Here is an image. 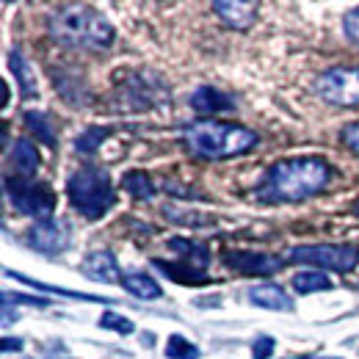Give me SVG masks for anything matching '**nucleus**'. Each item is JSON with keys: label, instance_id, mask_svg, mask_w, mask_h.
<instances>
[{"label": "nucleus", "instance_id": "nucleus-1", "mask_svg": "<svg viewBox=\"0 0 359 359\" xmlns=\"http://www.w3.org/2000/svg\"><path fill=\"white\" fill-rule=\"evenodd\" d=\"M332 182V166L323 158H285L266 172L260 185V199L266 202H302L320 194Z\"/></svg>", "mask_w": 359, "mask_h": 359}, {"label": "nucleus", "instance_id": "nucleus-2", "mask_svg": "<svg viewBox=\"0 0 359 359\" xmlns=\"http://www.w3.org/2000/svg\"><path fill=\"white\" fill-rule=\"evenodd\" d=\"M53 42L75 50H105L114 45V25L91 6H64L47 20Z\"/></svg>", "mask_w": 359, "mask_h": 359}, {"label": "nucleus", "instance_id": "nucleus-3", "mask_svg": "<svg viewBox=\"0 0 359 359\" xmlns=\"http://www.w3.org/2000/svg\"><path fill=\"white\" fill-rule=\"evenodd\" d=\"M182 138L194 155L213 158V161L243 155V152L255 149L260 141L257 133H252L246 128L226 125V122H194L182 130Z\"/></svg>", "mask_w": 359, "mask_h": 359}, {"label": "nucleus", "instance_id": "nucleus-4", "mask_svg": "<svg viewBox=\"0 0 359 359\" xmlns=\"http://www.w3.org/2000/svg\"><path fill=\"white\" fill-rule=\"evenodd\" d=\"M67 196H69L72 208L89 222L102 219L116 202L111 177L102 169H81V172H75L72 177L67 180Z\"/></svg>", "mask_w": 359, "mask_h": 359}, {"label": "nucleus", "instance_id": "nucleus-5", "mask_svg": "<svg viewBox=\"0 0 359 359\" xmlns=\"http://www.w3.org/2000/svg\"><path fill=\"white\" fill-rule=\"evenodd\" d=\"M290 263L318 266L326 271H354L359 266V246L354 243H313V246H293L287 252Z\"/></svg>", "mask_w": 359, "mask_h": 359}, {"label": "nucleus", "instance_id": "nucleus-6", "mask_svg": "<svg viewBox=\"0 0 359 359\" xmlns=\"http://www.w3.org/2000/svg\"><path fill=\"white\" fill-rule=\"evenodd\" d=\"M6 194L8 202L14 205V210H20L22 216H34V219H50V213L55 210V194L50 191L45 182H34V180L8 177L6 180Z\"/></svg>", "mask_w": 359, "mask_h": 359}, {"label": "nucleus", "instance_id": "nucleus-7", "mask_svg": "<svg viewBox=\"0 0 359 359\" xmlns=\"http://www.w3.org/2000/svg\"><path fill=\"white\" fill-rule=\"evenodd\" d=\"M318 97L332 105L354 108L359 105V67H332L315 81Z\"/></svg>", "mask_w": 359, "mask_h": 359}, {"label": "nucleus", "instance_id": "nucleus-8", "mask_svg": "<svg viewBox=\"0 0 359 359\" xmlns=\"http://www.w3.org/2000/svg\"><path fill=\"white\" fill-rule=\"evenodd\" d=\"M169 97V89L161 78L152 72H135L128 75V81L119 86V102L128 111H147L152 105H161Z\"/></svg>", "mask_w": 359, "mask_h": 359}, {"label": "nucleus", "instance_id": "nucleus-9", "mask_svg": "<svg viewBox=\"0 0 359 359\" xmlns=\"http://www.w3.org/2000/svg\"><path fill=\"white\" fill-rule=\"evenodd\" d=\"M25 241L31 249H36L42 255H61L69 246V226L64 222L45 219V222H36L25 232Z\"/></svg>", "mask_w": 359, "mask_h": 359}, {"label": "nucleus", "instance_id": "nucleus-10", "mask_svg": "<svg viewBox=\"0 0 359 359\" xmlns=\"http://www.w3.org/2000/svg\"><path fill=\"white\" fill-rule=\"evenodd\" d=\"M224 263L226 269L238 271V273H246V276H269V273H276V271L285 266L279 257L257 255V252H226Z\"/></svg>", "mask_w": 359, "mask_h": 359}, {"label": "nucleus", "instance_id": "nucleus-11", "mask_svg": "<svg viewBox=\"0 0 359 359\" xmlns=\"http://www.w3.org/2000/svg\"><path fill=\"white\" fill-rule=\"evenodd\" d=\"M42 158H39V149L34 141L28 138H17L11 144V152H8V166L14 169V177L22 180H34L36 169H39Z\"/></svg>", "mask_w": 359, "mask_h": 359}, {"label": "nucleus", "instance_id": "nucleus-12", "mask_svg": "<svg viewBox=\"0 0 359 359\" xmlns=\"http://www.w3.org/2000/svg\"><path fill=\"white\" fill-rule=\"evenodd\" d=\"M213 11L224 20L229 28H235V31H246L257 20V3H249V0H235V3L216 0L213 3Z\"/></svg>", "mask_w": 359, "mask_h": 359}, {"label": "nucleus", "instance_id": "nucleus-13", "mask_svg": "<svg viewBox=\"0 0 359 359\" xmlns=\"http://www.w3.org/2000/svg\"><path fill=\"white\" fill-rule=\"evenodd\" d=\"M81 271L89 276L91 282H102V285H116L122 282V271H119V263L114 260L111 252H91L89 257L81 263Z\"/></svg>", "mask_w": 359, "mask_h": 359}, {"label": "nucleus", "instance_id": "nucleus-14", "mask_svg": "<svg viewBox=\"0 0 359 359\" xmlns=\"http://www.w3.org/2000/svg\"><path fill=\"white\" fill-rule=\"evenodd\" d=\"M246 299H249V304H255L260 310H271V313H290L293 310L290 296L279 285H252L246 290Z\"/></svg>", "mask_w": 359, "mask_h": 359}, {"label": "nucleus", "instance_id": "nucleus-15", "mask_svg": "<svg viewBox=\"0 0 359 359\" xmlns=\"http://www.w3.org/2000/svg\"><path fill=\"white\" fill-rule=\"evenodd\" d=\"M191 108L199 114H224V111H235V100L213 86H199L191 94Z\"/></svg>", "mask_w": 359, "mask_h": 359}, {"label": "nucleus", "instance_id": "nucleus-16", "mask_svg": "<svg viewBox=\"0 0 359 359\" xmlns=\"http://www.w3.org/2000/svg\"><path fill=\"white\" fill-rule=\"evenodd\" d=\"M169 249H175L180 252V263H185V266H191L194 271H199V273H208V266H210V249L205 246V243H199V241H188V238H175V241H169Z\"/></svg>", "mask_w": 359, "mask_h": 359}, {"label": "nucleus", "instance_id": "nucleus-17", "mask_svg": "<svg viewBox=\"0 0 359 359\" xmlns=\"http://www.w3.org/2000/svg\"><path fill=\"white\" fill-rule=\"evenodd\" d=\"M158 271H163L169 279H175L180 285H205V282H210L208 279V273H199V271H194L191 266H185V263H180V260H155L152 263Z\"/></svg>", "mask_w": 359, "mask_h": 359}, {"label": "nucleus", "instance_id": "nucleus-18", "mask_svg": "<svg viewBox=\"0 0 359 359\" xmlns=\"http://www.w3.org/2000/svg\"><path fill=\"white\" fill-rule=\"evenodd\" d=\"M8 67H11L14 81L20 83V91H22V97H25V100H31V97H36V94H39V89H36V75L31 72L28 61H25L17 50L8 55Z\"/></svg>", "mask_w": 359, "mask_h": 359}, {"label": "nucleus", "instance_id": "nucleus-19", "mask_svg": "<svg viewBox=\"0 0 359 359\" xmlns=\"http://www.w3.org/2000/svg\"><path fill=\"white\" fill-rule=\"evenodd\" d=\"M290 285H293L296 293H318V290H332L334 287V282L323 271H302L290 279Z\"/></svg>", "mask_w": 359, "mask_h": 359}, {"label": "nucleus", "instance_id": "nucleus-20", "mask_svg": "<svg viewBox=\"0 0 359 359\" xmlns=\"http://www.w3.org/2000/svg\"><path fill=\"white\" fill-rule=\"evenodd\" d=\"M122 285L138 296V299H161V285L152 279V276H147V273H141V271H135V273H125V279H122Z\"/></svg>", "mask_w": 359, "mask_h": 359}, {"label": "nucleus", "instance_id": "nucleus-21", "mask_svg": "<svg viewBox=\"0 0 359 359\" xmlns=\"http://www.w3.org/2000/svg\"><path fill=\"white\" fill-rule=\"evenodd\" d=\"M108 128H97V125H91L86 128L83 133L75 138V152L78 155H94L97 152V147H102V141L108 138Z\"/></svg>", "mask_w": 359, "mask_h": 359}, {"label": "nucleus", "instance_id": "nucleus-22", "mask_svg": "<svg viewBox=\"0 0 359 359\" xmlns=\"http://www.w3.org/2000/svg\"><path fill=\"white\" fill-rule=\"evenodd\" d=\"M25 125H28L31 133L36 135V141H42L47 147H55V133H53V125H50V119H47L45 114L28 111L25 114Z\"/></svg>", "mask_w": 359, "mask_h": 359}, {"label": "nucleus", "instance_id": "nucleus-23", "mask_svg": "<svg viewBox=\"0 0 359 359\" xmlns=\"http://www.w3.org/2000/svg\"><path fill=\"white\" fill-rule=\"evenodd\" d=\"M122 188L125 191H130L135 199H155V185H152V180L147 177L144 172H130V175H125L122 177Z\"/></svg>", "mask_w": 359, "mask_h": 359}, {"label": "nucleus", "instance_id": "nucleus-24", "mask_svg": "<svg viewBox=\"0 0 359 359\" xmlns=\"http://www.w3.org/2000/svg\"><path fill=\"white\" fill-rule=\"evenodd\" d=\"M6 273H8V276H14V279H20V282H25V285H31V287L47 290V293H58V296H69V299H81V302H111V299H97V296H89V293H78V290H64V287L42 285V282H36V279H28V276H22V273H14V271H6Z\"/></svg>", "mask_w": 359, "mask_h": 359}, {"label": "nucleus", "instance_id": "nucleus-25", "mask_svg": "<svg viewBox=\"0 0 359 359\" xmlns=\"http://www.w3.org/2000/svg\"><path fill=\"white\" fill-rule=\"evenodd\" d=\"M166 357L169 359H199V348L185 340L182 334H172L166 343Z\"/></svg>", "mask_w": 359, "mask_h": 359}, {"label": "nucleus", "instance_id": "nucleus-26", "mask_svg": "<svg viewBox=\"0 0 359 359\" xmlns=\"http://www.w3.org/2000/svg\"><path fill=\"white\" fill-rule=\"evenodd\" d=\"M100 326H102V329H111V332H116V334H133L135 332L133 320L125 318V315H116V313H102Z\"/></svg>", "mask_w": 359, "mask_h": 359}, {"label": "nucleus", "instance_id": "nucleus-27", "mask_svg": "<svg viewBox=\"0 0 359 359\" xmlns=\"http://www.w3.org/2000/svg\"><path fill=\"white\" fill-rule=\"evenodd\" d=\"M343 31H346V36H348L354 45H359V6L351 8V11L343 17Z\"/></svg>", "mask_w": 359, "mask_h": 359}, {"label": "nucleus", "instance_id": "nucleus-28", "mask_svg": "<svg viewBox=\"0 0 359 359\" xmlns=\"http://www.w3.org/2000/svg\"><path fill=\"white\" fill-rule=\"evenodd\" d=\"M273 348H276L273 337L263 334V337H257V340H255V354H252V359H271Z\"/></svg>", "mask_w": 359, "mask_h": 359}, {"label": "nucleus", "instance_id": "nucleus-29", "mask_svg": "<svg viewBox=\"0 0 359 359\" xmlns=\"http://www.w3.org/2000/svg\"><path fill=\"white\" fill-rule=\"evenodd\" d=\"M340 138H343V144H346L351 152H357V155H359V122L348 125V128L343 130V135H340Z\"/></svg>", "mask_w": 359, "mask_h": 359}, {"label": "nucleus", "instance_id": "nucleus-30", "mask_svg": "<svg viewBox=\"0 0 359 359\" xmlns=\"http://www.w3.org/2000/svg\"><path fill=\"white\" fill-rule=\"evenodd\" d=\"M20 346H22V340H11V337L3 340V351H17Z\"/></svg>", "mask_w": 359, "mask_h": 359}, {"label": "nucleus", "instance_id": "nucleus-31", "mask_svg": "<svg viewBox=\"0 0 359 359\" xmlns=\"http://www.w3.org/2000/svg\"><path fill=\"white\" fill-rule=\"evenodd\" d=\"M351 213H354V216H359V199L354 202V205H351Z\"/></svg>", "mask_w": 359, "mask_h": 359}]
</instances>
